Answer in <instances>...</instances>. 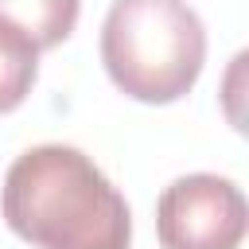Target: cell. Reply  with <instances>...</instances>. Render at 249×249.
Here are the masks:
<instances>
[{
  "label": "cell",
  "mask_w": 249,
  "mask_h": 249,
  "mask_svg": "<svg viewBox=\"0 0 249 249\" xmlns=\"http://www.w3.org/2000/svg\"><path fill=\"white\" fill-rule=\"evenodd\" d=\"M0 214L35 249H128L132 241L124 195L70 144L27 148L4 175Z\"/></svg>",
  "instance_id": "6da1fadb"
},
{
  "label": "cell",
  "mask_w": 249,
  "mask_h": 249,
  "mask_svg": "<svg viewBox=\"0 0 249 249\" xmlns=\"http://www.w3.org/2000/svg\"><path fill=\"white\" fill-rule=\"evenodd\" d=\"M101 62L128 97L167 105L198 82L206 27L187 0H113L101 23Z\"/></svg>",
  "instance_id": "7a4b0ae2"
},
{
  "label": "cell",
  "mask_w": 249,
  "mask_h": 249,
  "mask_svg": "<svg viewBox=\"0 0 249 249\" xmlns=\"http://www.w3.org/2000/svg\"><path fill=\"white\" fill-rule=\"evenodd\" d=\"M245 218L241 187L210 171L179 175L156 202V233L163 249H237Z\"/></svg>",
  "instance_id": "3957f363"
},
{
  "label": "cell",
  "mask_w": 249,
  "mask_h": 249,
  "mask_svg": "<svg viewBox=\"0 0 249 249\" xmlns=\"http://www.w3.org/2000/svg\"><path fill=\"white\" fill-rule=\"evenodd\" d=\"M78 8V0H0V19L19 27L39 51H47L74 31Z\"/></svg>",
  "instance_id": "277c9868"
},
{
  "label": "cell",
  "mask_w": 249,
  "mask_h": 249,
  "mask_svg": "<svg viewBox=\"0 0 249 249\" xmlns=\"http://www.w3.org/2000/svg\"><path fill=\"white\" fill-rule=\"evenodd\" d=\"M35 74H39V47L19 27L0 19V113H12L31 93Z\"/></svg>",
  "instance_id": "5b68a950"
}]
</instances>
